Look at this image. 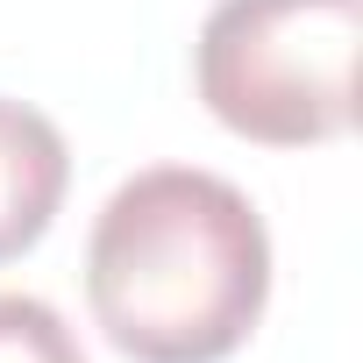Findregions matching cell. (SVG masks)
<instances>
[{
  "instance_id": "6da1fadb",
  "label": "cell",
  "mask_w": 363,
  "mask_h": 363,
  "mask_svg": "<svg viewBox=\"0 0 363 363\" xmlns=\"http://www.w3.org/2000/svg\"><path fill=\"white\" fill-rule=\"evenodd\" d=\"M86 299L100 335L135 363H221L271 299L264 214L214 171H135L93 221Z\"/></svg>"
},
{
  "instance_id": "3957f363",
  "label": "cell",
  "mask_w": 363,
  "mask_h": 363,
  "mask_svg": "<svg viewBox=\"0 0 363 363\" xmlns=\"http://www.w3.org/2000/svg\"><path fill=\"white\" fill-rule=\"evenodd\" d=\"M72 186V150L50 114L0 93V264L43 242Z\"/></svg>"
},
{
  "instance_id": "7a4b0ae2",
  "label": "cell",
  "mask_w": 363,
  "mask_h": 363,
  "mask_svg": "<svg viewBox=\"0 0 363 363\" xmlns=\"http://www.w3.org/2000/svg\"><path fill=\"white\" fill-rule=\"evenodd\" d=\"M363 0H221L193 43L200 100L271 150L335 143L356 121Z\"/></svg>"
},
{
  "instance_id": "277c9868",
  "label": "cell",
  "mask_w": 363,
  "mask_h": 363,
  "mask_svg": "<svg viewBox=\"0 0 363 363\" xmlns=\"http://www.w3.org/2000/svg\"><path fill=\"white\" fill-rule=\"evenodd\" d=\"M0 363H86V349L50 299L0 292Z\"/></svg>"
}]
</instances>
